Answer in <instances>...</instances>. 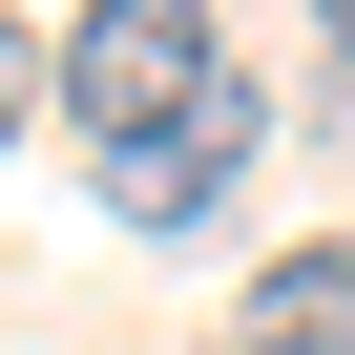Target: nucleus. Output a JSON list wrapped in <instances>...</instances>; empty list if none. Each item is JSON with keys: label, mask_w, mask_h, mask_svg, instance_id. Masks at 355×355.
Masks as SVG:
<instances>
[{"label": "nucleus", "mask_w": 355, "mask_h": 355, "mask_svg": "<svg viewBox=\"0 0 355 355\" xmlns=\"http://www.w3.org/2000/svg\"><path fill=\"white\" fill-rule=\"evenodd\" d=\"M230 105V21L209 0H84L63 21V125L125 167V146H167V125H209Z\"/></svg>", "instance_id": "f257e3e1"}, {"label": "nucleus", "mask_w": 355, "mask_h": 355, "mask_svg": "<svg viewBox=\"0 0 355 355\" xmlns=\"http://www.w3.org/2000/svg\"><path fill=\"white\" fill-rule=\"evenodd\" d=\"M251 146H272V105L230 84L209 125H167V146H125V167H105V209H125L146 251H189V230H230V189H251Z\"/></svg>", "instance_id": "f03ea898"}, {"label": "nucleus", "mask_w": 355, "mask_h": 355, "mask_svg": "<svg viewBox=\"0 0 355 355\" xmlns=\"http://www.w3.org/2000/svg\"><path fill=\"white\" fill-rule=\"evenodd\" d=\"M209 355H355V230H313V251H272V272H251V313H230Z\"/></svg>", "instance_id": "7ed1b4c3"}, {"label": "nucleus", "mask_w": 355, "mask_h": 355, "mask_svg": "<svg viewBox=\"0 0 355 355\" xmlns=\"http://www.w3.org/2000/svg\"><path fill=\"white\" fill-rule=\"evenodd\" d=\"M42 105H63V42H42V21H0V146H21Z\"/></svg>", "instance_id": "20e7f679"}]
</instances>
